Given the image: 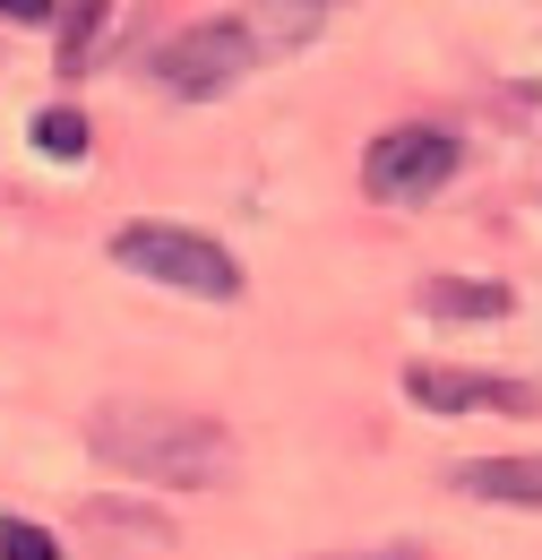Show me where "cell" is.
Segmentation results:
<instances>
[{
  "instance_id": "9c48e42d",
  "label": "cell",
  "mask_w": 542,
  "mask_h": 560,
  "mask_svg": "<svg viewBox=\"0 0 542 560\" xmlns=\"http://www.w3.org/2000/svg\"><path fill=\"white\" fill-rule=\"evenodd\" d=\"M35 147H44L52 164H78V155H86V113H69V104L35 113Z\"/></svg>"
},
{
  "instance_id": "5b68a950",
  "label": "cell",
  "mask_w": 542,
  "mask_h": 560,
  "mask_svg": "<svg viewBox=\"0 0 542 560\" xmlns=\"http://www.w3.org/2000/svg\"><path fill=\"white\" fill-rule=\"evenodd\" d=\"M405 397H413V406H431V415H534V406H542L526 380H491V371H439V362L405 371Z\"/></svg>"
},
{
  "instance_id": "277c9868",
  "label": "cell",
  "mask_w": 542,
  "mask_h": 560,
  "mask_svg": "<svg viewBox=\"0 0 542 560\" xmlns=\"http://www.w3.org/2000/svg\"><path fill=\"white\" fill-rule=\"evenodd\" d=\"M448 173H457V139H448V130H431V121L379 130L370 155H362V190H370V199H388V208H413V199L448 190Z\"/></svg>"
},
{
  "instance_id": "7a4b0ae2",
  "label": "cell",
  "mask_w": 542,
  "mask_h": 560,
  "mask_svg": "<svg viewBox=\"0 0 542 560\" xmlns=\"http://www.w3.org/2000/svg\"><path fill=\"white\" fill-rule=\"evenodd\" d=\"M113 259L146 284H173V293H199V302H233L241 293V268H233V250L224 242H207L190 224H130V233H113Z\"/></svg>"
},
{
  "instance_id": "8fae6325",
  "label": "cell",
  "mask_w": 542,
  "mask_h": 560,
  "mask_svg": "<svg viewBox=\"0 0 542 560\" xmlns=\"http://www.w3.org/2000/svg\"><path fill=\"white\" fill-rule=\"evenodd\" d=\"M95 18H104V0H69V61H86V44H95Z\"/></svg>"
},
{
  "instance_id": "ba28073f",
  "label": "cell",
  "mask_w": 542,
  "mask_h": 560,
  "mask_svg": "<svg viewBox=\"0 0 542 560\" xmlns=\"http://www.w3.org/2000/svg\"><path fill=\"white\" fill-rule=\"evenodd\" d=\"M508 284H491V277H439L431 293H422V311L431 319H508Z\"/></svg>"
},
{
  "instance_id": "52a82bcc",
  "label": "cell",
  "mask_w": 542,
  "mask_h": 560,
  "mask_svg": "<svg viewBox=\"0 0 542 560\" xmlns=\"http://www.w3.org/2000/svg\"><path fill=\"white\" fill-rule=\"evenodd\" d=\"M328 9H344V0H259V18H241V26H250L259 52H293L328 26Z\"/></svg>"
},
{
  "instance_id": "6da1fadb",
  "label": "cell",
  "mask_w": 542,
  "mask_h": 560,
  "mask_svg": "<svg viewBox=\"0 0 542 560\" xmlns=\"http://www.w3.org/2000/svg\"><path fill=\"white\" fill-rule=\"evenodd\" d=\"M86 448L113 466V475H130V483H155V491H207L233 475V440H224V422L207 415H181V406H104V415L86 422Z\"/></svg>"
},
{
  "instance_id": "4fadbf2b",
  "label": "cell",
  "mask_w": 542,
  "mask_h": 560,
  "mask_svg": "<svg viewBox=\"0 0 542 560\" xmlns=\"http://www.w3.org/2000/svg\"><path fill=\"white\" fill-rule=\"evenodd\" d=\"M328 560H422V544H388V552H328Z\"/></svg>"
},
{
  "instance_id": "3957f363",
  "label": "cell",
  "mask_w": 542,
  "mask_h": 560,
  "mask_svg": "<svg viewBox=\"0 0 542 560\" xmlns=\"http://www.w3.org/2000/svg\"><path fill=\"white\" fill-rule=\"evenodd\" d=\"M250 70H259V44H250L241 18H199V26H181V35L155 52V86H164L173 104H215V95H233Z\"/></svg>"
},
{
  "instance_id": "8992f818",
  "label": "cell",
  "mask_w": 542,
  "mask_h": 560,
  "mask_svg": "<svg viewBox=\"0 0 542 560\" xmlns=\"http://www.w3.org/2000/svg\"><path fill=\"white\" fill-rule=\"evenodd\" d=\"M457 491L499 500V509H542V457H474L457 466Z\"/></svg>"
},
{
  "instance_id": "7c38bea8",
  "label": "cell",
  "mask_w": 542,
  "mask_h": 560,
  "mask_svg": "<svg viewBox=\"0 0 542 560\" xmlns=\"http://www.w3.org/2000/svg\"><path fill=\"white\" fill-rule=\"evenodd\" d=\"M0 18H9V26H44V18H52V0H0Z\"/></svg>"
},
{
  "instance_id": "30bf717a",
  "label": "cell",
  "mask_w": 542,
  "mask_h": 560,
  "mask_svg": "<svg viewBox=\"0 0 542 560\" xmlns=\"http://www.w3.org/2000/svg\"><path fill=\"white\" fill-rule=\"evenodd\" d=\"M0 560H61V544L44 526H26V517H0Z\"/></svg>"
}]
</instances>
